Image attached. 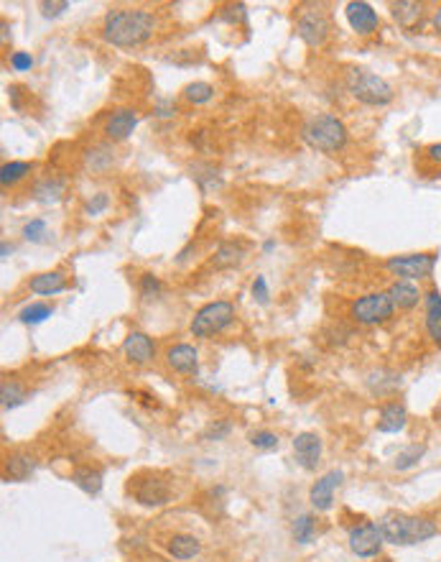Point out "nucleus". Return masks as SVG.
<instances>
[{
	"mask_svg": "<svg viewBox=\"0 0 441 562\" xmlns=\"http://www.w3.org/2000/svg\"><path fill=\"white\" fill-rule=\"evenodd\" d=\"M156 34V16L143 8H115L105 16L103 39L113 46H140Z\"/></svg>",
	"mask_w": 441,
	"mask_h": 562,
	"instance_id": "f257e3e1",
	"label": "nucleus"
},
{
	"mask_svg": "<svg viewBox=\"0 0 441 562\" xmlns=\"http://www.w3.org/2000/svg\"><path fill=\"white\" fill-rule=\"evenodd\" d=\"M383 532V539L388 544H395V547H411V544L429 542L439 534V526L436 521L426 519V516H411V514H400L390 511L385 514L380 521H378Z\"/></svg>",
	"mask_w": 441,
	"mask_h": 562,
	"instance_id": "f03ea898",
	"label": "nucleus"
},
{
	"mask_svg": "<svg viewBox=\"0 0 441 562\" xmlns=\"http://www.w3.org/2000/svg\"><path fill=\"white\" fill-rule=\"evenodd\" d=\"M301 138L308 146L324 153H337L347 146V126L332 113H319V116L306 118L301 128Z\"/></svg>",
	"mask_w": 441,
	"mask_h": 562,
	"instance_id": "7ed1b4c3",
	"label": "nucleus"
},
{
	"mask_svg": "<svg viewBox=\"0 0 441 562\" xmlns=\"http://www.w3.org/2000/svg\"><path fill=\"white\" fill-rule=\"evenodd\" d=\"M345 85L357 103L370 105V108H383V105L393 103V87L388 85L380 74L368 72V69H350Z\"/></svg>",
	"mask_w": 441,
	"mask_h": 562,
	"instance_id": "20e7f679",
	"label": "nucleus"
},
{
	"mask_svg": "<svg viewBox=\"0 0 441 562\" xmlns=\"http://www.w3.org/2000/svg\"><path fill=\"white\" fill-rule=\"evenodd\" d=\"M235 320V305L232 302H209L204 305L202 310H197V315L192 317V325H189V330H192L194 337H202V340H209V337L219 335L224 327H230V322Z\"/></svg>",
	"mask_w": 441,
	"mask_h": 562,
	"instance_id": "39448f33",
	"label": "nucleus"
},
{
	"mask_svg": "<svg viewBox=\"0 0 441 562\" xmlns=\"http://www.w3.org/2000/svg\"><path fill=\"white\" fill-rule=\"evenodd\" d=\"M296 34L311 49H321L324 46L329 34H332V24H329V16L321 11V6H303L299 11Z\"/></svg>",
	"mask_w": 441,
	"mask_h": 562,
	"instance_id": "423d86ee",
	"label": "nucleus"
},
{
	"mask_svg": "<svg viewBox=\"0 0 441 562\" xmlns=\"http://www.w3.org/2000/svg\"><path fill=\"white\" fill-rule=\"evenodd\" d=\"M393 302L388 292H370L352 305L350 315L357 325H383L393 317Z\"/></svg>",
	"mask_w": 441,
	"mask_h": 562,
	"instance_id": "0eeeda50",
	"label": "nucleus"
},
{
	"mask_svg": "<svg viewBox=\"0 0 441 562\" xmlns=\"http://www.w3.org/2000/svg\"><path fill=\"white\" fill-rule=\"evenodd\" d=\"M439 256L436 253H405V256H393L385 261V269L400 281H421L429 279L436 269Z\"/></svg>",
	"mask_w": 441,
	"mask_h": 562,
	"instance_id": "6e6552de",
	"label": "nucleus"
},
{
	"mask_svg": "<svg viewBox=\"0 0 441 562\" xmlns=\"http://www.w3.org/2000/svg\"><path fill=\"white\" fill-rule=\"evenodd\" d=\"M130 494L140 506H163L171 499V486L156 473H140L130 478Z\"/></svg>",
	"mask_w": 441,
	"mask_h": 562,
	"instance_id": "1a4fd4ad",
	"label": "nucleus"
},
{
	"mask_svg": "<svg viewBox=\"0 0 441 562\" xmlns=\"http://www.w3.org/2000/svg\"><path fill=\"white\" fill-rule=\"evenodd\" d=\"M385 539H383L380 526L373 524V521H363L357 524L355 529H350V550L357 557H380V550Z\"/></svg>",
	"mask_w": 441,
	"mask_h": 562,
	"instance_id": "9d476101",
	"label": "nucleus"
},
{
	"mask_svg": "<svg viewBox=\"0 0 441 562\" xmlns=\"http://www.w3.org/2000/svg\"><path fill=\"white\" fill-rule=\"evenodd\" d=\"M342 481H345V473L342 471L324 473V476L311 486V491H308L311 506H314L316 511H329V509L334 506V491L342 486Z\"/></svg>",
	"mask_w": 441,
	"mask_h": 562,
	"instance_id": "9b49d317",
	"label": "nucleus"
},
{
	"mask_svg": "<svg viewBox=\"0 0 441 562\" xmlns=\"http://www.w3.org/2000/svg\"><path fill=\"white\" fill-rule=\"evenodd\" d=\"M345 16H347V24L352 26V31L360 34V36L375 34V31H378V24H380V19H378V13L373 11V6H370V3H363V0L347 3Z\"/></svg>",
	"mask_w": 441,
	"mask_h": 562,
	"instance_id": "f8f14e48",
	"label": "nucleus"
},
{
	"mask_svg": "<svg viewBox=\"0 0 441 562\" xmlns=\"http://www.w3.org/2000/svg\"><path fill=\"white\" fill-rule=\"evenodd\" d=\"M294 455L303 471H316L321 463V437L316 432H301L294 440Z\"/></svg>",
	"mask_w": 441,
	"mask_h": 562,
	"instance_id": "ddd939ff",
	"label": "nucleus"
},
{
	"mask_svg": "<svg viewBox=\"0 0 441 562\" xmlns=\"http://www.w3.org/2000/svg\"><path fill=\"white\" fill-rule=\"evenodd\" d=\"M123 353H125V358L133 366H148L153 361V355H156V342H153V337L145 335V332L133 330L125 337V342H123Z\"/></svg>",
	"mask_w": 441,
	"mask_h": 562,
	"instance_id": "4468645a",
	"label": "nucleus"
},
{
	"mask_svg": "<svg viewBox=\"0 0 441 562\" xmlns=\"http://www.w3.org/2000/svg\"><path fill=\"white\" fill-rule=\"evenodd\" d=\"M166 363H169V368L176 373L197 376V371H199V353H197L194 345L179 342V345H174V348L166 350Z\"/></svg>",
	"mask_w": 441,
	"mask_h": 562,
	"instance_id": "2eb2a0df",
	"label": "nucleus"
},
{
	"mask_svg": "<svg viewBox=\"0 0 441 562\" xmlns=\"http://www.w3.org/2000/svg\"><path fill=\"white\" fill-rule=\"evenodd\" d=\"M33 471H36V458L28 455V452H11L6 458V463H3V478L8 483L28 481L33 476Z\"/></svg>",
	"mask_w": 441,
	"mask_h": 562,
	"instance_id": "dca6fc26",
	"label": "nucleus"
},
{
	"mask_svg": "<svg viewBox=\"0 0 441 562\" xmlns=\"http://www.w3.org/2000/svg\"><path fill=\"white\" fill-rule=\"evenodd\" d=\"M135 126H138V113L133 108H120V111H115L108 118L105 136L110 140H125L135 131Z\"/></svg>",
	"mask_w": 441,
	"mask_h": 562,
	"instance_id": "f3484780",
	"label": "nucleus"
},
{
	"mask_svg": "<svg viewBox=\"0 0 441 562\" xmlns=\"http://www.w3.org/2000/svg\"><path fill=\"white\" fill-rule=\"evenodd\" d=\"M408 424V412H405L403 404L398 402H388L380 407V414H378V432L385 434H398Z\"/></svg>",
	"mask_w": 441,
	"mask_h": 562,
	"instance_id": "a211bd4d",
	"label": "nucleus"
},
{
	"mask_svg": "<svg viewBox=\"0 0 441 562\" xmlns=\"http://www.w3.org/2000/svg\"><path fill=\"white\" fill-rule=\"evenodd\" d=\"M388 294H390V302H393L395 310H403V312L413 310L423 300V294L418 292V287L413 281H400V279L395 284H390Z\"/></svg>",
	"mask_w": 441,
	"mask_h": 562,
	"instance_id": "6ab92c4d",
	"label": "nucleus"
},
{
	"mask_svg": "<svg viewBox=\"0 0 441 562\" xmlns=\"http://www.w3.org/2000/svg\"><path fill=\"white\" fill-rule=\"evenodd\" d=\"M31 292L38 294V297H56L67 289V276L61 271H46V274H38L31 279Z\"/></svg>",
	"mask_w": 441,
	"mask_h": 562,
	"instance_id": "aec40b11",
	"label": "nucleus"
},
{
	"mask_svg": "<svg viewBox=\"0 0 441 562\" xmlns=\"http://www.w3.org/2000/svg\"><path fill=\"white\" fill-rule=\"evenodd\" d=\"M248 248L237 240H224V243L217 245V251H214V258H212V266L214 269H232L237 263H242Z\"/></svg>",
	"mask_w": 441,
	"mask_h": 562,
	"instance_id": "412c9836",
	"label": "nucleus"
},
{
	"mask_svg": "<svg viewBox=\"0 0 441 562\" xmlns=\"http://www.w3.org/2000/svg\"><path fill=\"white\" fill-rule=\"evenodd\" d=\"M423 300H426V330H429V337L434 340V345L441 348V294H439V289H431Z\"/></svg>",
	"mask_w": 441,
	"mask_h": 562,
	"instance_id": "4be33fe9",
	"label": "nucleus"
},
{
	"mask_svg": "<svg viewBox=\"0 0 441 562\" xmlns=\"http://www.w3.org/2000/svg\"><path fill=\"white\" fill-rule=\"evenodd\" d=\"M166 547H169V555L174 560H182V562L194 560L202 552V542L197 537H192V534H174Z\"/></svg>",
	"mask_w": 441,
	"mask_h": 562,
	"instance_id": "5701e85b",
	"label": "nucleus"
},
{
	"mask_svg": "<svg viewBox=\"0 0 441 562\" xmlns=\"http://www.w3.org/2000/svg\"><path fill=\"white\" fill-rule=\"evenodd\" d=\"M64 190H67V182L61 177H46L33 187V200L41 205H56L64 197Z\"/></svg>",
	"mask_w": 441,
	"mask_h": 562,
	"instance_id": "b1692460",
	"label": "nucleus"
},
{
	"mask_svg": "<svg viewBox=\"0 0 441 562\" xmlns=\"http://www.w3.org/2000/svg\"><path fill=\"white\" fill-rule=\"evenodd\" d=\"M393 19L398 21L403 29H413L416 24H421L423 19V3H413V0H400L393 3Z\"/></svg>",
	"mask_w": 441,
	"mask_h": 562,
	"instance_id": "393cba45",
	"label": "nucleus"
},
{
	"mask_svg": "<svg viewBox=\"0 0 441 562\" xmlns=\"http://www.w3.org/2000/svg\"><path fill=\"white\" fill-rule=\"evenodd\" d=\"M26 399H28V394H26V386L19 379H3V384H0V404H3V409H16Z\"/></svg>",
	"mask_w": 441,
	"mask_h": 562,
	"instance_id": "a878e982",
	"label": "nucleus"
},
{
	"mask_svg": "<svg viewBox=\"0 0 441 562\" xmlns=\"http://www.w3.org/2000/svg\"><path fill=\"white\" fill-rule=\"evenodd\" d=\"M72 483L85 491L87 496H97L103 491V473L95 471V468H77L72 473Z\"/></svg>",
	"mask_w": 441,
	"mask_h": 562,
	"instance_id": "bb28decb",
	"label": "nucleus"
},
{
	"mask_svg": "<svg viewBox=\"0 0 441 562\" xmlns=\"http://www.w3.org/2000/svg\"><path fill=\"white\" fill-rule=\"evenodd\" d=\"M31 169H33V166H31L28 161H8V164H3V169H0V184H3V187H16V184L24 182V179L28 177Z\"/></svg>",
	"mask_w": 441,
	"mask_h": 562,
	"instance_id": "cd10ccee",
	"label": "nucleus"
},
{
	"mask_svg": "<svg viewBox=\"0 0 441 562\" xmlns=\"http://www.w3.org/2000/svg\"><path fill=\"white\" fill-rule=\"evenodd\" d=\"M113 161H115V151L108 146V143H103V146H95L92 151H87L85 156V166L90 171H105L113 166Z\"/></svg>",
	"mask_w": 441,
	"mask_h": 562,
	"instance_id": "c85d7f7f",
	"label": "nucleus"
},
{
	"mask_svg": "<svg viewBox=\"0 0 441 562\" xmlns=\"http://www.w3.org/2000/svg\"><path fill=\"white\" fill-rule=\"evenodd\" d=\"M192 177H194V182L202 187V192H209V190L222 187V177H219L217 171H214V166H209V164H194Z\"/></svg>",
	"mask_w": 441,
	"mask_h": 562,
	"instance_id": "c756f323",
	"label": "nucleus"
},
{
	"mask_svg": "<svg viewBox=\"0 0 441 562\" xmlns=\"http://www.w3.org/2000/svg\"><path fill=\"white\" fill-rule=\"evenodd\" d=\"M426 455V445L423 442H416V445H408L405 450H400L398 455H395V471H411V468H416L418 463H421V458Z\"/></svg>",
	"mask_w": 441,
	"mask_h": 562,
	"instance_id": "7c9ffc66",
	"label": "nucleus"
},
{
	"mask_svg": "<svg viewBox=\"0 0 441 562\" xmlns=\"http://www.w3.org/2000/svg\"><path fill=\"white\" fill-rule=\"evenodd\" d=\"M54 315V307L51 305H43V302H33V305L24 307V310L19 312V320L24 325H41L46 322L48 317Z\"/></svg>",
	"mask_w": 441,
	"mask_h": 562,
	"instance_id": "2f4dec72",
	"label": "nucleus"
},
{
	"mask_svg": "<svg viewBox=\"0 0 441 562\" xmlns=\"http://www.w3.org/2000/svg\"><path fill=\"white\" fill-rule=\"evenodd\" d=\"M314 534H316V521L311 514H301L299 519H294V539L299 544L314 542Z\"/></svg>",
	"mask_w": 441,
	"mask_h": 562,
	"instance_id": "473e14b6",
	"label": "nucleus"
},
{
	"mask_svg": "<svg viewBox=\"0 0 441 562\" xmlns=\"http://www.w3.org/2000/svg\"><path fill=\"white\" fill-rule=\"evenodd\" d=\"M214 98V87L209 82H192L184 87V100H189L192 105H204Z\"/></svg>",
	"mask_w": 441,
	"mask_h": 562,
	"instance_id": "72a5a7b5",
	"label": "nucleus"
},
{
	"mask_svg": "<svg viewBox=\"0 0 441 562\" xmlns=\"http://www.w3.org/2000/svg\"><path fill=\"white\" fill-rule=\"evenodd\" d=\"M248 442L258 450H276L279 447V434L271 432V429H255L248 434Z\"/></svg>",
	"mask_w": 441,
	"mask_h": 562,
	"instance_id": "f704fd0d",
	"label": "nucleus"
},
{
	"mask_svg": "<svg viewBox=\"0 0 441 562\" xmlns=\"http://www.w3.org/2000/svg\"><path fill=\"white\" fill-rule=\"evenodd\" d=\"M161 289H163V284H161V279H158L156 274H140L138 292H140V297H143L145 302L156 300L158 294H161Z\"/></svg>",
	"mask_w": 441,
	"mask_h": 562,
	"instance_id": "c9c22d12",
	"label": "nucleus"
},
{
	"mask_svg": "<svg viewBox=\"0 0 441 562\" xmlns=\"http://www.w3.org/2000/svg\"><path fill=\"white\" fill-rule=\"evenodd\" d=\"M24 238L31 240V243H41V240L46 238V223H43L41 218H33L31 223H26Z\"/></svg>",
	"mask_w": 441,
	"mask_h": 562,
	"instance_id": "e433bc0d",
	"label": "nucleus"
},
{
	"mask_svg": "<svg viewBox=\"0 0 441 562\" xmlns=\"http://www.w3.org/2000/svg\"><path fill=\"white\" fill-rule=\"evenodd\" d=\"M108 208H110V197L105 195V192H97V195H92L90 200H87L85 215H90V218H97V215H103Z\"/></svg>",
	"mask_w": 441,
	"mask_h": 562,
	"instance_id": "4c0bfd02",
	"label": "nucleus"
},
{
	"mask_svg": "<svg viewBox=\"0 0 441 562\" xmlns=\"http://www.w3.org/2000/svg\"><path fill=\"white\" fill-rule=\"evenodd\" d=\"M222 21H227V24H242L248 26V8L242 6V3H235V6H227L222 11V16H219Z\"/></svg>",
	"mask_w": 441,
	"mask_h": 562,
	"instance_id": "58836bf2",
	"label": "nucleus"
},
{
	"mask_svg": "<svg viewBox=\"0 0 441 562\" xmlns=\"http://www.w3.org/2000/svg\"><path fill=\"white\" fill-rule=\"evenodd\" d=\"M38 8H41V13H43V19H59L61 13L64 11H69V3L67 0H43V3H38Z\"/></svg>",
	"mask_w": 441,
	"mask_h": 562,
	"instance_id": "ea45409f",
	"label": "nucleus"
},
{
	"mask_svg": "<svg viewBox=\"0 0 441 562\" xmlns=\"http://www.w3.org/2000/svg\"><path fill=\"white\" fill-rule=\"evenodd\" d=\"M253 297H255V302H258V305H268V302H271V289H268L266 276H255Z\"/></svg>",
	"mask_w": 441,
	"mask_h": 562,
	"instance_id": "a19ab883",
	"label": "nucleus"
},
{
	"mask_svg": "<svg viewBox=\"0 0 441 562\" xmlns=\"http://www.w3.org/2000/svg\"><path fill=\"white\" fill-rule=\"evenodd\" d=\"M11 67L16 69V72H28V69L33 67V56H31L28 51H13Z\"/></svg>",
	"mask_w": 441,
	"mask_h": 562,
	"instance_id": "79ce46f5",
	"label": "nucleus"
},
{
	"mask_svg": "<svg viewBox=\"0 0 441 562\" xmlns=\"http://www.w3.org/2000/svg\"><path fill=\"white\" fill-rule=\"evenodd\" d=\"M230 434V422H214L209 429H207L204 440H224Z\"/></svg>",
	"mask_w": 441,
	"mask_h": 562,
	"instance_id": "37998d69",
	"label": "nucleus"
},
{
	"mask_svg": "<svg viewBox=\"0 0 441 562\" xmlns=\"http://www.w3.org/2000/svg\"><path fill=\"white\" fill-rule=\"evenodd\" d=\"M156 118H174L176 116V103L174 100H158L156 103Z\"/></svg>",
	"mask_w": 441,
	"mask_h": 562,
	"instance_id": "c03bdc74",
	"label": "nucleus"
},
{
	"mask_svg": "<svg viewBox=\"0 0 441 562\" xmlns=\"http://www.w3.org/2000/svg\"><path fill=\"white\" fill-rule=\"evenodd\" d=\"M426 159L441 166V143H431V146L426 148Z\"/></svg>",
	"mask_w": 441,
	"mask_h": 562,
	"instance_id": "a18cd8bd",
	"label": "nucleus"
},
{
	"mask_svg": "<svg viewBox=\"0 0 441 562\" xmlns=\"http://www.w3.org/2000/svg\"><path fill=\"white\" fill-rule=\"evenodd\" d=\"M431 24H434V29L441 34V6L436 8V11H434V16H431Z\"/></svg>",
	"mask_w": 441,
	"mask_h": 562,
	"instance_id": "49530a36",
	"label": "nucleus"
},
{
	"mask_svg": "<svg viewBox=\"0 0 441 562\" xmlns=\"http://www.w3.org/2000/svg\"><path fill=\"white\" fill-rule=\"evenodd\" d=\"M11 251H13L11 245H8V243H3V245H0V253H3V256H0V258H8V253H11Z\"/></svg>",
	"mask_w": 441,
	"mask_h": 562,
	"instance_id": "de8ad7c7",
	"label": "nucleus"
},
{
	"mask_svg": "<svg viewBox=\"0 0 441 562\" xmlns=\"http://www.w3.org/2000/svg\"><path fill=\"white\" fill-rule=\"evenodd\" d=\"M273 248H276V243H273V240H266V243H263V251H266V253H271Z\"/></svg>",
	"mask_w": 441,
	"mask_h": 562,
	"instance_id": "09e8293b",
	"label": "nucleus"
},
{
	"mask_svg": "<svg viewBox=\"0 0 441 562\" xmlns=\"http://www.w3.org/2000/svg\"><path fill=\"white\" fill-rule=\"evenodd\" d=\"M375 562H393L390 557H375Z\"/></svg>",
	"mask_w": 441,
	"mask_h": 562,
	"instance_id": "8fccbe9b",
	"label": "nucleus"
}]
</instances>
